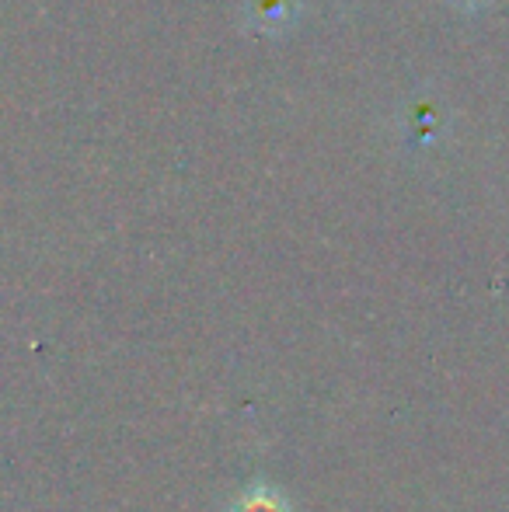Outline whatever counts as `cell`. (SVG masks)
Segmentation results:
<instances>
[{"mask_svg":"<svg viewBox=\"0 0 509 512\" xmlns=\"http://www.w3.org/2000/svg\"><path fill=\"white\" fill-rule=\"evenodd\" d=\"M231 512H286V502L279 499V495L255 488V492L241 495V499L234 502V509H231Z\"/></svg>","mask_w":509,"mask_h":512,"instance_id":"6da1fadb","label":"cell"}]
</instances>
